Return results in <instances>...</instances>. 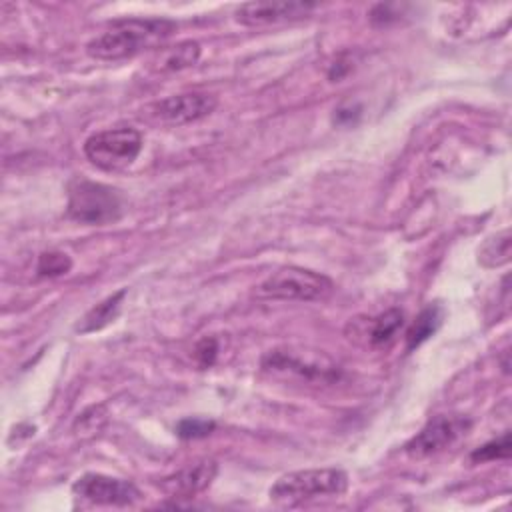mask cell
<instances>
[{
	"mask_svg": "<svg viewBox=\"0 0 512 512\" xmlns=\"http://www.w3.org/2000/svg\"><path fill=\"white\" fill-rule=\"evenodd\" d=\"M174 30L176 22L166 18L116 20L106 32L86 44V52L96 60H124L160 46Z\"/></svg>",
	"mask_w": 512,
	"mask_h": 512,
	"instance_id": "1",
	"label": "cell"
},
{
	"mask_svg": "<svg viewBox=\"0 0 512 512\" xmlns=\"http://www.w3.org/2000/svg\"><path fill=\"white\" fill-rule=\"evenodd\" d=\"M348 488L342 468H308L280 476L270 488V500L278 508H294L328 496H340Z\"/></svg>",
	"mask_w": 512,
	"mask_h": 512,
	"instance_id": "2",
	"label": "cell"
},
{
	"mask_svg": "<svg viewBox=\"0 0 512 512\" xmlns=\"http://www.w3.org/2000/svg\"><path fill=\"white\" fill-rule=\"evenodd\" d=\"M334 292V282L314 270L300 266H284L262 280L254 294L264 300H298L318 302L326 300Z\"/></svg>",
	"mask_w": 512,
	"mask_h": 512,
	"instance_id": "3",
	"label": "cell"
},
{
	"mask_svg": "<svg viewBox=\"0 0 512 512\" xmlns=\"http://www.w3.org/2000/svg\"><path fill=\"white\" fill-rule=\"evenodd\" d=\"M68 216L80 224H90V226H102L116 222L122 214V198L118 190L76 178L68 186Z\"/></svg>",
	"mask_w": 512,
	"mask_h": 512,
	"instance_id": "4",
	"label": "cell"
},
{
	"mask_svg": "<svg viewBox=\"0 0 512 512\" xmlns=\"http://www.w3.org/2000/svg\"><path fill=\"white\" fill-rule=\"evenodd\" d=\"M142 150V134L136 128L120 126L94 132L84 142V156L100 170L118 172L128 168Z\"/></svg>",
	"mask_w": 512,
	"mask_h": 512,
	"instance_id": "5",
	"label": "cell"
},
{
	"mask_svg": "<svg viewBox=\"0 0 512 512\" xmlns=\"http://www.w3.org/2000/svg\"><path fill=\"white\" fill-rule=\"evenodd\" d=\"M262 370L274 376H288L304 382H322V384H332L342 374L340 368L322 354L320 358L316 356L304 358V354H298L286 348H276L266 352L262 356Z\"/></svg>",
	"mask_w": 512,
	"mask_h": 512,
	"instance_id": "6",
	"label": "cell"
},
{
	"mask_svg": "<svg viewBox=\"0 0 512 512\" xmlns=\"http://www.w3.org/2000/svg\"><path fill=\"white\" fill-rule=\"evenodd\" d=\"M470 426H472V422L466 416H460V414H438V416L430 418L422 426V430L406 442L404 452L410 458H416V460L428 458V456L438 454L444 448L452 446L462 436H466Z\"/></svg>",
	"mask_w": 512,
	"mask_h": 512,
	"instance_id": "7",
	"label": "cell"
},
{
	"mask_svg": "<svg viewBox=\"0 0 512 512\" xmlns=\"http://www.w3.org/2000/svg\"><path fill=\"white\" fill-rule=\"evenodd\" d=\"M218 100L208 92H184L162 98L148 106V114L152 120L168 126H184L196 120L210 116L216 108Z\"/></svg>",
	"mask_w": 512,
	"mask_h": 512,
	"instance_id": "8",
	"label": "cell"
},
{
	"mask_svg": "<svg viewBox=\"0 0 512 512\" xmlns=\"http://www.w3.org/2000/svg\"><path fill=\"white\" fill-rule=\"evenodd\" d=\"M72 492L92 504L102 506H130L140 500V490L134 482L112 478L98 472L82 474L74 484Z\"/></svg>",
	"mask_w": 512,
	"mask_h": 512,
	"instance_id": "9",
	"label": "cell"
},
{
	"mask_svg": "<svg viewBox=\"0 0 512 512\" xmlns=\"http://www.w3.org/2000/svg\"><path fill=\"white\" fill-rule=\"evenodd\" d=\"M316 10L314 2H302V0H286V2H246L240 4L236 10V20L244 26H270L280 22H292L310 16Z\"/></svg>",
	"mask_w": 512,
	"mask_h": 512,
	"instance_id": "10",
	"label": "cell"
},
{
	"mask_svg": "<svg viewBox=\"0 0 512 512\" xmlns=\"http://www.w3.org/2000/svg\"><path fill=\"white\" fill-rule=\"evenodd\" d=\"M216 474L218 464L214 460H200L166 476L160 482V488L170 498H192L196 494H202L214 482Z\"/></svg>",
	"mask_w": 512,
	"mask_h": 512,
	"instance_id": "11",
	"label": "cell"
},
{
	"mask_svg": "<svg viewBox=\"0 0 512 512\" xmlns=\"http://www.w3.org/2000/svg\"><path fill=\"white\" fill-rule=\"evenodd\" d=\"M126 296V290H118L114 294H110L108 298H104L100 304H96L94 308H90L84 318L78 322L76 326V332L80 334H88V332H96L104 326H108L110 322H114V318L118 316L120 312V304H122V298Z\"/></svg>",
	"mask_w": 512,
	"mask_h": 512,
	"instance_id": "12",
	"label": "cell"
},
{
	"mask_svg": "<svg viewBox=\"0 0 512 512\" xmlns=\"http://www.w3.org/2000/svg\"><path fill=\"white\" fill-rule=\"evenodd\" d=\"M198 58H200V44L194 40H184L170 48H160V54L156 58V68L160 72L184 70L188 66H194Z\"/></svg>",
	"mask_w": 512,
	"mask_h": 512,
	"instance_id": "13",
	"label": "cell"
},
{
	"mask_svg": "<svg viewBox=\"0 0 512 512\" xmlns=\"http://www.w3.org/2000/svg\"><path fill=\"white\" fill-rule=\"evenodd\" d=\"M442 324V308L438 304L426 306L412 326L406 330V350L418 348L422 342H426Z\"/></svg>",
	"mask_w": 512,
	"mask_h": 512,
	"instance_id": "14",
	"label": "cell"
},
{
	"mask_svg": "<svg viewBox=\"0 0 512 512\" xmlns=\"http://www.w3.org/2000/svg\"><path fill=\"white\" fill-rule=\"evenodd\" d=\"M404 324V314L398 308H390L386 312H382L378 318H374L370 322V332H368V342L374 348H382L388 346L394 336L398 334V330Z\"/></svg>",
	"mask_w": 512,
	"mask_h": 512,
	"instance_id": "15",
	"label": "cell"
},
{
	"mask_svg": "<svg viewBox=\"0 0 512 512\" xmlns=\"http://www.w3.org/2000/svg\"><path fill=\"white\" fill-rule=\"evenodd\" d=\"M510 230H502L494 236H490L480 248H478V262L486 268H496L510 262Z\"/></svg>",
	"mask_w": 512,
	"mask_h": 512,
	"instance_id": "16",
	"label": "cell"
},
{
	"mask_svg": "<svg viewBox=\"0 0 512 512\" xmlns=\"http://www.w3.org/2000/svg\"><path fill=\"white\" fill-rule=\"evenodd\" d=\"M72 268V260L66 252L60 250H48L38 256L36 262V274L40 278H58L68 274Z\"/></svg>",
	"mask_w": 512,
	"mask_h": 512,
	"instance_id": "17",
	"label": "cell"
},
{
	"mask_svg": "<svg viewBox=\"0 0 512 512\" xmlns=\"http://www.w3.org/2000/svg\"><path fill=\"white\" fill-rule=\"evenodd\" d=\"M510 456V432H504L502 436L478 446L472 454L470 460L474 464L478 462H492V460H504Z\"/></svg>",
	"mask_w": 512,
	"mask_h": 512,
	"instance_id": "18",
	"label": "cell"
},
{
	"mask_svg": "<svg viewBox=\"0 0 512 512\" xmlns=\"http://www.w3.org/2000/svg\"><path fill=\"white\" fill-rule=\"evenodd\" d=\"M216 428L214 420L208 418H184L176 424V436L182 440H198L212 434Z\"/></svg>",
	"mask_w": 512,
	"mask_h": 512,
	"instance_id": "19",
	"label": "cell"
},
{
	"mask_svg": "<svg viewBox=\"0 0 512 512\" xmlns=\"http://www.w3.org/2000/svg\"><path fill=\"white\" fill-rule=\"evenodd\" d=\"M106 422V410L104 406H92L86 412H82L74 426H80L82 434H96ZM78 432V434H80Z\"/></svg>",
	"mask_w": 512,
	"mask_h": 512,
	"instance_id": "20",
	"label": "cell"
},
{
	"mask_svg": "<svg viewBox=\"0 0 512 512\" xmlns=\"http://www.w3.org/2000/svg\"><path fill=\"white\" fill-rule=\"evenodd\" d=\"M218 356V340L214 336H204L194 346V358L200 368H210Z\"/></svg>",
	"mask_w": 512,
	"mask_h": 512,
	"instance_id": "21",
	"label": "cell"
}]
</instances>
